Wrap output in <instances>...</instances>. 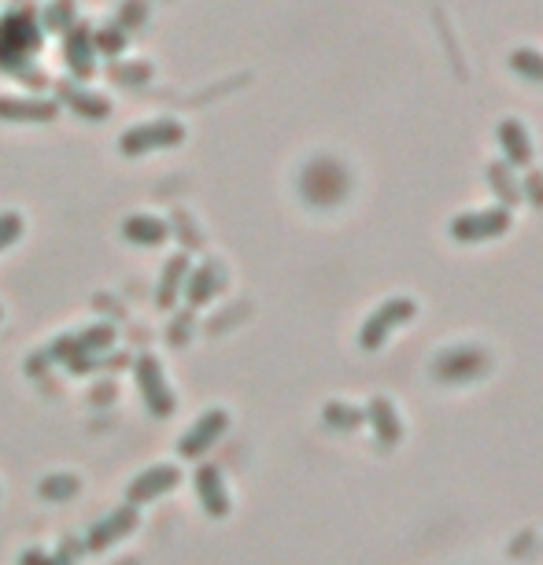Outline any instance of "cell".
Masks as SVG:
<instances>
[{"mask_svg": "<svg viewBox=\"0 0 543 565\" xmlns=\"http://www.w3.org/2000/svg\"><path fill=\"white\" fill-rule=\"evenodd\" d=\"M37 49V26L23 15H8L0 19V63L19 67V60H26Z\"/></svg>", "mask_w": 543, "mask_h": 565, "instance_id": "obj_1", "label": "cell"}, {"mask_svg": "<svg viewBox=\"0 0 543 565\" xmlns=\"http://www.w3.org/2000/svg\"><path fill=\"white\" fill-rule=\"evenodd\" d=\"M71 104L78 111H82V115H108V100H100V97H82V93H71Z\"/></svg>", "mask_w": 543, "mask_h": 565, "instance_id": "obj_13", "label": "cell"}, {"mask_svg": "<svg viewBox=\"0 0 543 565\" xmlns=\"http://www.w3.org/2000/svg\"><path fill=\"white\" fill-rule=\"evenodd\" d=\"M19 229H23V218L15 215V211L0 215V248H4V244H12L15 237H19Z\"/></svg>", "mask_w": 543, "mask_h": 565, "instance_id": "obj_14", "label": "cell"}, {"mask_svg": "<svg viewBox=\"0 0 543 565\" xmlns=\"http://www.w3.org/2000/svg\"><path fill=\"white\" fill-rule=\"evenodd\" d=\"M56 115L52 104L45 100H15V97H0V119H23V122H49Z\"/></svg>", "mask_w": 543, "mask_h": 565, "instance_id": "obj_7", "label": "cell"}, {"mask_svg": "<svg viewBox=\"0 0 543 565\" xmlns=\"http://www.w3.org/2000/svg\"><path fill=\"white\" fill-rule=\"evenodd\" d=\"M196 488H200V499L215 517L226 514V492H222V477H218L215 466H204L196 473Z\"/></svg>", "mask_w": 543, "mask_h": 565, "instance_id": "obj_8", "label": "cell"}, {"mask_svg": "<svg viewBox=\"0 0 543 565\" xmlns=\"http://www.w3.org/2000/svg\"><path fill=\"white\" fill-rule=\"evenodd\" d=\"M185 130H181L178 122H148V126H133L126 137H122V152L126 156H141L148 148H167V145H178Z\"/></svg>", "mask_w": 543, "mask_h": 565, "instance_id": "obj_2", "label": "cell"}, {"mask_svg": "<svg viewBox=\"0 0 543 565\" xmlns=\"http://www.w3.org/2000/svg\"><path fill=\"white\" fill-rule=\"evenodd\" d=\"M226 429V414H207V418H200L193 425V433L181 440V455H200L204 447H211L218 440V433Z\"/></svg>", "mask_w": 543, "mask_h": 565, "instance_id": "obj_6", "label": "cell"}, {"mask_svg": "<svg viewBox=\"0 0 543 565\" xmlns=\"http://www.w3.org/2000/svg\"><path fill=\"white\" fill-rule=\"evenodd\" d=\"M122 233H126L130 241H137V244H159L163 237H167V222L148 218V215H137V218H130V222L122 226Z\"/></svg>", "mask_w": 543, "mask_h": 565, "instance_id": "obj_9", "label": "cell"}, {"mask_svg": "<svg viewBox=\"0 0 543 565\" xmlns=\"http://www.w3.org/2000/svg\"><path fill=\"white\" fill-rule=\"evenodd\" d=\"M185 266H189L185 255H174V259H170L167 274H163V285H159V303H163V307L174 300V292H178V277L185 274Z\"/></svg>", "mask_w": 543, "mask_h": 565, "instance_id": "obj_10", "label": "cell"}, {"mask_svg": "<svg viewBox=\"0 0 543 565\" xmlns=\"http://www.w3.org/2000/svg\"><path fill=\"white\" fill-rule=\"evenodd\" d=\"M89 41H93V37H89V30H74L71 34V45H67V60H71V67L78 74H89V67H93V63L85 60V45H89Z\"/></svg>", "mask_w": 543, "mask_h": 565, "instance_id": "obj_12", "label": "cell"}, {"mask_svg": "<svg viewBox=\"0 0 543 565\" xmlns=\"http://www.w3.org/2000/svg\"><path fill=\"white\" fill-rule=\"evenodd\" d=\"M23 565H67V562H63V558H49L45 551H26Z\"/></svg>", "mask_w": 543, "mask_h": 565, "instance_id": "obj_15", "label": "cell"}, {"mask_svg": "<svg viewBox=\"0 0 543 565\" xmlns=\"http://www.w3.org/2000/svg\"><path fill=\"white\" fill-rule=\"evenodd\" d=\"M174 484H178V473H174V469L152 466L148 473H141V477L130 484V503H148V499H156V495H167Z\"/></svg>", "mask_w": 543, "mask_h": 565, "instance_id": "obj_5", "label": "cell"}, {"mask_svg": "<svg viewBox=\"0 0 543 565\" xmlns=\"http://www.w3.org/2000/svg\"><path fill=\"white\" fill-rule=\"evenodd\" d=\"M41 495L45 499H71V495H78V477L56 473V477H49V481L41 484Z\"/></svg>", "mask_w": 543, "mask_h": 565, "instance_id": "obj_11", "label": "cell"}, {"mask_svg": "<svg viewBox=\"0 0 543 565\" xmlns=\"http://www.w3.org/2000/svg\"><path fill=\"white\" fill-rule=\"evenodd\" d=\"M137 385H141V396L152 410H156L159 418H167L170 410H174V396H170L167 381H163V370H159V362L152 355H141L137 359Z\"/></svg>", "mask_w": 543, "mask_h": 565, "instance_id": "obj_3", "label": "cell"}, {"mask_svg": "<svg viewBox=\"0 0 543 565\" xmlns=\"http://www.w3.org/2000/svg\"><path fill=\"white\" fill-rule=\"evenodd\" d=\"M133 525H137V510L126 506V510H115L111 517H104L100 525L89 529V551H104L111 543L119 540V536H130Z\"/></svg>", "mask_w": 543, "mask_h": 565, "instance_id": "obj_4", "label": "cell"}]
</instances>
